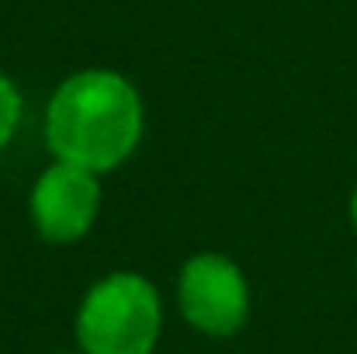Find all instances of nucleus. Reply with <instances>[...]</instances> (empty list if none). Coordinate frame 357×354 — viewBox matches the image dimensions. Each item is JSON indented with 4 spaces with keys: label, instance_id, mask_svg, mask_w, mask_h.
I'll list each match as a JSON object with an SVG mask.
<instances>
[{
    "label": "nucleus",
    "instance_id": "7ed1b4c3",
    "mask_svg": "<svg viewBox=\"0 0 357 354\" xmlns=\"http://www.w3.org/2000/svg\"><path fill=\"white\" fill-rule=\"evenodd\" d=\"M177 309L205 337H233L250 320V281L219 250L191 253L177 274Z\"/></svg>",
    "mask_w": 357,
    "mask_h": 354
},
{
    "label": "nucleus",
    "instance_id": "39448f33",
    "mask_svg": "<svg viewBox=\"0 0 357 354\" xmlns=\"http://www.w3.org/2000/svg\"><path fill=\"white\" fill-rule=\"evenodd\" d=\"M21 115H24V98L17 91V84L0 73V153L14 142L17 128H21Z\"/></svg>",
    "mask_w": 357,
    "mask_h": 354
},
{
    "label": "nucleus",
    "instance_id": "20e7f679",
    "mask_svg": "<svg viewBox=\"0 0 357 354\" xmlns=\"http://www.w3.org/2000/svg\"><path fill=\"white\" fill-rule=\"evenodd\" d=\"M28 216L45 243H80L101 216V174L66 160H52L31 184Z\"/></svg>",
    "mask_w": 357,
    "mask_h": 354
},
{
    "label": "nucleus",
    "instance_id": "0eeeda50",
    "mask_svg": "<svg viewBox=\"0 0 357 354\" xmlns=\"http://www.w3.org/2000/svg\"><path fill=\"white\" fill-rule=\"evenodd\" d=\"M59 354H80V351H59Z\"/></svg>",
    "mask_w": 357,
    "mask_h": 354
},
{
    "label": "nucleus",
    "instance_id": "423d86ee",
    "mask_svg": "<svg viewBox=\"0 0 357 354\" xmlns=\"http://www.w3.org/2000/svg\"><path fill=\"white\" fill-rule=\"evenodd\" d=\"M351 223H354V230H357V188H354V195H351Z\"/></svg>",
    "mask_w": 357,
    "mask_h": 354
},
{
    "label": "nucleus",
    "instance_id": "f257e3e1",
    "mask_svg": "<svg viewBox=\"0 0 357 354\" xmlns=\"http://www.w3.org/2000/svg\"><path fill=\"white\" fill-rule=\"evenodd\" d=\"M42 132L52 160H66L105 177L119 170L142 142V94L119 70H77L52 91Z\"/></svg>",
    "mask_w": 357,
    "mask_h": 354
},
{
    "label": "nucleus",
    "instance_id": "f03ea898",
    "mask_svg": "<svg viewBox=\"0 0 357 354\" xmlns=\"http://www.w3.org/2000/svg\"><path fill=\"white\" fill-rule=\"evenodd\" d=\"M163 330V295L139 271L98 278L73 320L80 354H153Z\"/></svg>",
    "mask_w": 357,
    "mask_h": 354
}]
</instances>
